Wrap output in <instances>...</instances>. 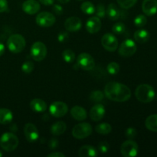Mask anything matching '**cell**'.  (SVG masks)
I'll return each mask as SVG.
<instances>
[{"instance_id":"6da1fadb","label":"cell","mask_w":157,"mask_h":157,"mask_svg":"<svg viewBox=\"0 0 157 157\" xmlns=\"http://www.w3.org/2000/svg\"><path fill=\"white\" fill-rule=\"evenodd\" d=\"M104 94L108 99L116 102H125L131 97V91L127 86L118 82H110L104 88Z\"/></svg>"},{"instance_id":"7a4b0ae2","label":"cell","mask_w":157,"mask_h":157,"mask_svg":"<svg viewBox=\"0 0 157 157\" xmlns=\"http://www.w3.org/2000/svg\"><path fill=\"white\" fill-rule=\"evenodd\" d=\"M155 90L152 86L147 84H143L138 86L135 90V96L136 99L144 104H149L155 98Z\"/></svg>"},{"instance_id":"3957f363","label":"cell","mask_w":157,"mask_h":157,"mask_svg":"<svg viewBox=\"0 0 157 157\" xmlns=\"http://www.w3.org/2000/svg\"><path fill=\"white\" fill-rule=\"evenodd\" d=\"M25 39L19 34L12 35L7 41L8 48L14 54H18L22 52L25 47Z\"/></svg>"},{"instance_id":"277c9868","label":"cell","mask_w":157,"mask_h":157,"mask_svg":"<svg viewBox=\"0 0 157 157\" xmlns=\"http://www.w3.org/2000/svg\"><path fill=\"white\" fill-rule=\"evenodd\" d=\"M18 138L12 133H5L0 137V147L6 152L14 151L18 147Z\"/></svg>"},{"instance_id":"5b68a950","label":"cell","mask_w":157,"mask_h":157,"mask_svg":"<svg viewBox=\"0 0 157 157\" xmlns=\"http://www.w3.org/2000/svg\"><path fill=\"white\" fill-rule=\"evenodd\" d=\"M92 133V127L87 123H81L74 127L72 135L78 140H83L90 136Z\"/></svg>"},{"instance_id":"8992f818","label":"cell","mask_w":157,"mask_h":157,"mask_svg":"<svg viewBox=\"0 0 157 157\" xmlns=\"http://www.w3.org/2000/svg\"><path fill=\"white\" fill-rule=\"evenodd\" d=\"M30 54L32 58L36 61H41L45 58L47 55V48L44 43L41 41L35 42L31 47Z\"/></svg>"},{"instance_id":"52a82bcc","label":"cell","mask_w":157,"mask_h":157,"mask_svg":"<svg viewBox=\"0 0 157 157\" xmlns=\"http://www.w3.org/2000/svg\"><path fill=\"white\" fill-rule=\"evenodd\" d=\"M136 49L137 48H136V44L134 41H133L132 39H126L120 45L118 53L121 56L128 58L136 53Z\"/></svg>"},{"instance_id":"ba28073f","label":"cell","mask_w":157,"mask_h":157,"mask_svg":"<svg viewBox=\"0 0 157 157\" xmlns=\"http://www.w3.org/2000/svg\"><path fill=\"white\" fill-rule=\"evenodd\" d=\"M139 147L135 141L129 140L125 141L121 147V153L124 157H134L137 156Z\"/></svg>"},{"instance_id":"9c48e42d","label":"cell","mask_w":157,"mask_h":157,"mask_svg":"<svg viewBox=\"0 0 157 157\" xmlns=\"http://www.w3.org/2000/svg\"><path fill=\"white\" fill-rule=\"evenodd\" d=\"M78 66L85 71H91L95 67V61L93 57L88 53H81L77 59Z\"/></svg>"},{"instance_id":"30bf717a","label":"cell","mask_w":157,"mask_h":157,"mask_svg":"<svg viewBox=\"0 0 157 157\" xmlns=\"http://www.w3.org/2000/svg\"><path fill=\"white\" fill-rule=\"evenodd\" d=\"M49 111L55 117H62L67 113L68 107L67 104L62 101H55L50 105Z\"/></svg>"},{"instance_id":"8fae6325","label":"cell","mask_w":157,"mask_h":157,"mask_svg":"<svg viewBox=\"0 0 157 157\" xmlns=\"http://www.w3.org/2000/svg\"><path fill=\"white\" fill-rule=\"evenodd\" d=\"M55 17L53 14L48 12H42L38 14L36 17V23L43 28L51 27L55 23Z\"/></svg>"},{"instance_id":"7c38bea8","label":"cell","mask_w":157,"mask_h":157,"mask_svg":"<svg viewBox=\"0 0 157 157\" xmlns=\"http://www.w3.org/2000/svg\"><path fill=\"white\" fill-rule=\"evenodd\" d=\"M101 44L108 52H115L118 47L117 38L110 33H107L101 38Z\"/></svg>"},{"instance_id":"4fadbf2b","label":"cell","mask_w":157,"mask_h":157,"mask_svg":"<svg viewBox=\"0 0 157 157\" xmlns=\"http://www.w3.org/2000/svg\"><path fill=\"white\" fill-rule=\"evenodd\" d=\"M24 133L26 139L29 142H35L39 137V133L36 126L32 124H25L24 127Z\"/></svg>"},{"instance_id":"5bb4252c","label":"cell","mask_w":157,"mask_h":157,"mask_svg":"<svg viewBox=\"0 0 157 157\" xmlns=\"http://www.w3.org/2000/svg\"><path fill=\"white\" fill-rule=\"evenodd\" d=\"M144 13L147 16H153L157 13V0H144L142 4Z\"/></svg>"},{"instance_id":"9a60e30c","label":"cell","mask_w":157,"mask_h":157,"mask_svg":"<svg viewBox=\"0 0 157 157\" xmlns=\"http://www.w3.org/2000/svg\"><path fill=\"white\" fill-rule=\"evenodd\" d=\"M106 15L110 20L115 21V20L123 18L124 12L121 11L114 3H110L107 7V10H106Z\"/></svg>"},{"instance_id":"2e32d148","label":"cell","mask_w":157,"mask_h":157,"mask_svg":"<svg viewBox=\"0 0 157 157\" xmlns=\"http://www.w3.org/2000/svg\"><path fill=\"white\" fill-rule=\"evenodd\" d=\"M64 27L68 32H77L81 29L82 22L78 17H70L64 22Z\"/></svg>"},{"instance_id":"e0dca14e","label":"cell","mask_w":157,"mask_h":157,"mask_svg":"<svg viewBox=\"0 0 157 157\" xmlns=\"http://www.w3.org/2000/svg\"><path fill=\"white\" fill-rule=\"evenodd\" d=\"M101 21L98 17L94 16L89 18L86 23V29L90 34H95L101 29Z\"/></svg>"},{"instance_id":"ac0fdd59","label":"cell","mask_w":157,"mask_h":157,"mask_svg":"<svg viewBox=\"0 0 157 157\" xmlns=\"http://www.w3.org/2000/svg\"><path fill=\"white\" fill-rule=\"evenodd\" d=\"M105 114V108L104 105L98 104L94 106L90 110V117L93 121H100Z\"/></svg>"},{"instance_id":"d6986e66","label":"cell","mask_w":157,"mask_h":157,"mask_svg":"<svg viewBox=\"0 0 157 157\" xmlns=\"http://www.w3.org/2000/svg\"><path fill=\"white\" fill-rule=\"evenodd\" d=\"M22 10L29 15H34L40 10V4L36 0H26L22 4Z\"/></svg>"},{"instance_id":"ffe728a7","label":"cell","mask_w":157,"mask_h":157,"mask_svg":"<svg viewBox=\"0 0 157 157\" xmlns=\"http://www.w3.org/2000/svg\"><path fill=\"white\" fill-rule=\"evenodd\" d=\"M71 115L76 121H82L87 118V111L82 107L75 106L71 110Z\"/></svg>"},{"instance_id":"44dd1931","label":"cell","mask_w":157,"mask_h":157,"mask_svg":"<svg viewBox=\"0 0 157 157\" xmlns=\"http://www.w3.org/2000/svg\"><path fill=\"white\" fill-rule=\"evenodd\" d=\"M30 107L33 111L37 112V113H41L47 110V104L43 100L36 98L31 101Z\"/></svg>"},{"instance_id":"7402d4cb","label":"cell","mask_w":157,"mask_h":157,"mask_svg":"<svg viewBox=\"0 0 157 157\" xmlns=\"http://www.w3.org/2000/svg\"><path fill=\"white\" fill-rule=\"evenodd\" d=\"M78 156L80 157H93L98 156L97 150L92 146L86 145L81 147L78 151Z\"/></svg>"},{"instance_id":"603a6c76","label":"cell","mask_w":157,"mask_h":157,"mask_svg":"<svg viewBox=\"0 0 157 157\" xmlns=\"http://www.w3.org/2000/svg\"><path fill=\"white\" fill-rule=\"evenodd\" d=\"M133 36H134L135 41L142 44V43H146L149 41L150 35L148 31L145 30V29H139L135 32Z\"/></svg>"},{"instance_id":"cb8c5ba5","label":"cell","mask_w":157,"mask_h":157,"mask_svg":"<svg viewBox=\"0 0 157 157\" xmlns=\"http://www.w3.org/2000/svg\"><path fill=\"white\" fill-rule=\"evenodd\" d=\"M13 114L10 110L6 108H0V124H8L12 122Z\"/></svg>"},{"instance_id":"d4e9b609","label":"cell","mask_w":157,"mask_h":157,"mask_svg":"<svg viewBox=\"0 0 157 157\" xmlns=\"http://www.w3.org/2000/svg\"><path fill=\"white\" fill-rule=\"evenodd\" d=\"M66 129H67V125H66L65 123L63 122V121H58L52 126L51 132L53 135L59 136V135L63 134L65 132Z\"/></svg>"},{"instance_id":"484cf974","label":"cell","mask_w":157,"mask_h":157,"mask_svg":"<svg viewBox=\"0 0 157 157\" xmlns=\"http://www.w3.org/2000/svg\"><path fill=\"white\" fill-rule=\"evenodd\" d=\"M145 126L149 130L157 132V114H152L146 119Z\"/></svg>"},{"instance_id":"4316f807","label":"cell","mask_w":157,"mask_h":157,"mask_svg":"<svg viewBox=\"0 0 157 157\" xmlns=\"http://www.w3.org/2000/svg\"><path fill=\"white\" fill-rule=\"evenodd\" d=\"M95 130L99 134H103V135H107L111 132L112 127L109 124L107 123H103V124H98V126H96L95 127Z\"/></svg>"},{"instance_id":"83f0119b","label":"cell","mask_w":157,"mask_h":157,"mask_svg":"<svg viewBox=\"0 0 157 157\" xmlns=\"http://www.w3.org/2000/svg\"><path fill=\"white\" fill-rule=\"evenodd\" d=\"M81 9L84 13L87 15H91L95 12V6L90 2H84L82 3Z\"/></svg>"},{"instance_id":"f1b7e54d","label":"cell","mask_w":157,"mask_h":157,"mask_svg":"<svg viewBox=\"0 0 157 157\" xmlns=\"http://www.w3.org/2000/svg\"><path fill=\"white\" fill-rule=\"evenodd\" d=\"M62 58L64 61L67 63H72L75 59V52L71 50H64L62 52Z\"/></svg>"},{"instance_id":"f546056e","label":"cell","mask_w":157,"mask_h":157,"mask_svg":"<svg viewBox=\"0 0 157 157\" xmlns=\"http://www.w3.org/2000/svg\"><path fill=\"white\" fill-rule=\"evenodd\" d=\"M126 26L124 24V23L122 22H117L116 23V24H114L113 25V27H112V31H113V32L114 34H116V35H123V34L126 31Z\"/></svg>"},{"instance_id":"4dcf8cb0","label":"cell","mask_w":157,"mask_h":157,"mask_svg":"<svg viewBox=\"0 0 157 157\" xmlns=\"http://www.w3.org/2000/svg\"><path fill=\"white\" fill-rule=\"evenodd\" d=\"M104 98V95L102 91L101 90H94V91L91 92L90 94V99L94 103L101 102Z\"/></svg>"},{"instance_id":"1f68e13d","label":"cell","mask_w":157,"mask_h":157,"mask_svg":"<svg viewBox=\"0 0 157 157\" xmlns=\"http://www.w3.org/2000/svg\"><path fill=\"white\" fill-rule=\"evenodd\" d=\"M117 2L122 9H128L133 7L136 3L137 0H117Z\"/></svg>"},{"instance_id":"d6a6232c","label":"cell","mask_w":157,"mask_h":157,"mask_svg":"<svg viewBox=\"0 0 157 157\" xmlns=\"http://www.w3.org/2000/svg\"><path fill=\"white\" fill-rule=\"evenodd\" d=\"M147 23V18L144 15H138L134 19V24L136 27L142 28Z\"/></svg>"},{"instance_id":"836d02e7","label":"cell","mask_w":157,"mask_h":157,"mask_svg":"<svg viewBox=\"0 0 157 157\" xmlns=\"http://www.w3.org/2000/svg\"><path fill=\"white\" fill-rule=\"evenodd\" d=\"M107 71L110 75H117L120 71V65L116 62H111L107 65Z\"/></svg>"},{"instance_id":"e575fe53","label":"cell","mask_w":157,"mask_h":157,"mask_svg":"<svg viewBox=\"0 0 157 157\" xmlns=\"http://www.w3.org/2000/svg\"><path fill=\"white\" fill-rule=\"evenodd\" d=\"M95 13H96V16L98 17L99 18H104L106 15V9L104 5L102 3H100L95 8Z\"/></svg>"},{"instance_id":"d590c367","label":"cell","mask_w":157,"mask_h":157,"mask_svg":"<svg viewBox=\"0 0 157 157\" xmlns=\"http://www.w3.org/2000/svg\"><path fill=\"white\" fill-rule=\"evenodd\" d=\"M35 68V64L32 61H26L21 65V70L24 73L30 74Z\"/></svg>"},{"instance_id":"8d00e7d4","label":"cell","mask_w":157,"mask_h":157,"mask_svg":"<svg viewBox=\"0 0 157 157\" xmlns=\"http://www.w3.org/2000/svg\"><path fill=\"white\" fill-rule=\"evenodd\" d=\"M98 149L101 153H106L108 152L109 149H110V145L106 141H102L98 144Z\"/></svg>"},{"instance_id":"74e56055","label":"cell","mask_w":157,"mask_h":157,"mask_svg":"<svg viewBox=\"0 0 157 157\" xmlns=\"http://www.w3.org/2000/svg\"><path fill=\"white\" fill-rule=\"evenodd\" d=\"M126 136H127L128 139L131 140L133 138L136 137V134H137V131L136 130V129L133 128V127H129L126 130Z\"/></svg>"},{"instance_id":"f35d334b","label":"cell","mask_w":157,"mask_h":157,"mask_svg":"<svg viewBox=\"0 0 157 157\" xmlns=\"http://www.w3.org/2000/svg\"><path fill=\"white\" fill-rule=\"evenodd\" d=\"M69 38V35L68 33L65 32H60L58 35V40L59 42H65L68 40Z\"/></svg>"},{"instance_id":"ab89813d","label":"cell","mask_w":157,"mask_h":157,"mask_svg":"<svg viewBox=\"0 0 157 157\" xmlns=\"http://www.w3.org/2000/svg\"><path fill=\"white\" fill-rule=\"evenodd\" d=\"M9 9L7 0H0V13L5 12Z\"/></svg>"},{"instance_id":"60d3db41","label":"cell","mask_w":157,"mask_h":157,"mask_svg":"<svg viewBox=\"0 0 157 157\" xmlns=\"http://www.w3.org/2000/svg\"><path fill=\"white\" fill-rule=\"evenodd\" d=\"M48 147L51 150H54V149L57 148L58 147V140L56 138H52L50 140L48 141Z\"/></svg>"},{"instance_id":"b9f144b4","label":"cell","mask_w":157,"mask_h":157,"mask_svg":"<svg viewBox=\"0 0 157 157\" xmlns=\"http://www.w3.org/2000/svg\"><path fill=\"white\" fill-rule=\"evenodd\" d=\"M52 9H53V12H55V14H56L57 15H62L63 13V8L61 7L60 5H54L53 8H52Z\"/></svg>"},{"instance_id":"7bdbcfd3","label":"cell","mask_w":157,"mask_h":157,"mask_svg":"<svg viewBox=\"0 0 157 157\" xmlns=\"http://www.w3.org/2000/svg\"><path fill=\"white\" fill-rule=\"evenodd\" d=\"M48 157H64V154L60 152H55V153H52L48 155Z\"/></svg>"},{"instance_id":"ee69618b","label":"cell","mask_w":157,"mask_h":157,"mask_svg":"<svg viewBox=\"0 0 157 157\" xmlns=\"http://www.w3.org/2000/svg\"><path fill=\"white\" fill-rule=\"evenodd\" d=\"M39 2L44 6H52L53 5L55 0H39Z\"/></svg>"},{"instance_id":"f6af8a7d","label":"cell","mask_w":157,"mask_h":157,"mask_svg":"<svg viewBox=\"0 0 157 157\" xmlns=\"http://www.w3.org/2000/svg\"><path fill=\"white\" fill-rule=\"evenodd\" d=\"M5 52V46L4 44H2V42H0V56H2V55L4 54Z\"/></svg>"},{"instance_id":"bcb514c9","label":"cell","mask_w":157,"mask_h":157,"mask_svg":"<svg viewBox=\"0 0 157 157\" xmlns=\"http://www.w3.org/2000/svg\"><path fill=\"white\" fill-rule=\"evenodd\" d=\"M58 2H59L60 3H61V4H66V3L68 2L70 0H58Z\"/></svg>"},{"instance_id":"7dc6e473","label":"cell","mask_w":157,"mask_h":157,"mask_svg":"<svg viewBox=\"0 0 157 157\" xmlns=\"http://www.w3.org/2000/svg\"><path fill=\"white\" fill-rule=\"evenodd\" d=\"M2 151H1V150H0V157H1V156H2Z\"/></svg>"}]
</instances>
